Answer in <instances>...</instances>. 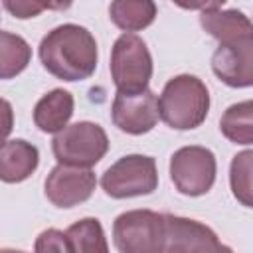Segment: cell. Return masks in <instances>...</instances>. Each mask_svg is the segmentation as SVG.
<instances>
[{
  "instance_id": "6da1fadb",
  "label": "cell",
  "mask_w": 253,
  "mask_h": 253,
  "mask_svg": "<svg viewBox=\"0 0 253 253\" xmlns=\"http://www.w3.org/2000/svg\"><path fill=\"white\" fill-rule=\"evenodd\" d=\"M42 65L57 79L83 81L97 69V42L93 34L77 24H61L47 32L38 47Z\"/></svg>"
},
{
  "instance_id": "7a4b0ae2",
  "label": "cell",
  "mask_w": 253,
  "mask_h": 253,
  "mask_svg": "<svg viewBox=\"0 0 253 253\" xmlns=\"http://www.w3.org/2000/svg\"><path fill=\"white\" fill-rule=\"evenodd\" d=\"M210 111V93L202 79L190 73L172 77L158 99L160 119L176 130L198 128Z\"/></svg>"
},
{
  "instance_id": "3957f363",
  "label": "cell",
  "mask_w": 253,
  "mask_h": 253,
  "mask_svg": "<svg viewBox=\"0 0 253 253\" xmlns=\"http://www.w3.org/2000/svg\"><path fill=\"white\" fill-rule=\"evenodd\" d=\"M53 156L59 164L91 168L109 150V138L101 125L91 121H79L67 125L51 140Z\"/></svg>"
},
{
  "instance_id": "277c9868",
  "label": "cell",
  "mask_w": 253,
  "mask_h": 253,
  "mask_svg": "<svg viewBox=\"0 0 253 253\" xmlns=\"http://www.w3.org/2000/svg\"><path fill=\"white\" fill-rule=\"evenodd\" d=\"M113 241L119 253H164V213L130 210L113 223Z\"/></svg>"
},
{
  "instance_id": "5b68a950",
  "label": "cell",
  "mask_w": 253,
  "mask_h": 253,
  "mask_svg": "<svg viewBox=\"0 0 253 253\" xmlns=\"http://www.w3.org/2000/svg\"><path fill=\"white\" fill-rule=\"evenodd\" d=\"M111 77L117 93H140L152 77V55L142 38L121 34L111 49Z\"/></svg>"
},
{
  "instance_id": "8992f818",
  "label": "cell",
  "mask_w": 253,
  "mask_h": 253,
  "mask_svg": "<svg viewBox=\"0 0 253 253\" xmlns=\"http://www.w3.org/2000/svg\"><path fill=\"white\" fill-rule=\"evenodd\" d=\"M101 188L115 200L148 196L158 188L156 160L144 154H126L103 172Z\"/></svg>"
},
{
  "instance_id": "52a82bcc",
  "label": "cell",
  "mask_w": 253,
  "mask_h": 253,
  "mask_svg": "<svg viewBox=\"0 0 253 253\" xmlns=\"http://www.w3.org/2000/svg\"><path fill=\"white\" fill-rule=\"evenodd\" d=\"M215 156L206 146H182L170 158V178L176 190L190 198L208 194L215 182Z\"/></svg>"
},
{
  "instance_id": "ba28073f",
  "label": "cell",
  "mask_w": 253,
  "mask_h": 253,
  "mask_svg": "<svg viewBox=\"0 0 253 253\" xmlns=\"http://www.w3.org/2000/svg\"><path fill=\"white\" fill-rule=\"evenodd\" d=\"M166 243L164 253H233L223 245L215 231L196 219L164 213Z\"/></svg>"
},
{
  "instance_id": "9c48e42d",
  "label": "cell",
  "mask_w": 253,
  "mask_h": 253,
  "mask_svg": "<svg viewBox=\"0 0 253 253\" xmlns=\"http://www.w3.org/2000/svg\"><path fill=\"white\" fill-rule=\"evenodd\" d=\"M95 186L97 178L91 168L57 164L47 174L43 192L55 208H75L93 196Z\"/></svg>"
},
{
  "instance_id": "30bf717a",
  "label": "cell",
  "mask_w": 253,
  "mask_h": 253,
  "mask_svg": "<svg viewBox=\"0 0 253 253\" xmlns=\"http://www.w3.org/2000/svg\"><path fill=\"white\" fill-rule=\"evenodd\" d=\"M113 125L126 134H144L160 119L158 99L150 89L140 93H117L111 107Z\"/></svg>"
},
{
  "instance_id": "8fae6325",
  "label": "cell",
  "mask_w": 253,
  "mask_h": 253,
  "mask_svg": "<svg viewBox=\"0 0 253 253\" xmlns=\"http://www.w3.org/2000/svg\"><path fill=\"white\" fill-rule=\"evenodd\" d=\"M211 69L229 87L253 85V38L219 43L211 55Z\"/></svg>"
},
{
  "instance_id": "7c38bea8",
  "label": "cell",
  "mask_w": 253,
  "mask_h": 253,
  "mask_svg": "<svg viewBox=\"0 0 253 253\" xmlns=\"http://www.w3.org/2000/svg\"><path fill=\"white\" fill-rule=\"evenodd\" d=\"M221 6L223 0L213 2L200 14L202 28L219 43H233L245 38H253L251 20L239 10H221Z\"/></svg>"
},
{
  "instance_id": "4fadbf2b",
  "label": "cell",
  "mask_w": 253,
  "mask_h": 253,
  "mask_svg": "<svg viewBox=\"0 0 253 253\" xmlns=\"http://www.w3.org/2000/svg\"><path fill=\"white\" fill-rule=\"evenodd\" d=\"M38 164V148L24 138L6 140L0 146V180L6 184H18L28 180L36 172Z\"/></svg>"
},
{
  "instance_id": "5bb4252c",
  "label": "cell",
  "mask_w": 253,
  "mask_h": 253,
  "mask_svg": "<svg viewBox=\"0 0 253 253\" xmlns=\"http://www.w3.org/2000/svg\"><path fill=\"white\" fill-rule=\"evenodd\" d=\"M73 115V95L65 89L45 93L34 107V123L42 132H59Z\"/></svg>"
},
{
  "instance_id": "9a60e30c",
  "label": "cell",
  "mask_w": 253,
  "mask_h": 253,
  "mask_svg": "<svg viewBox=\"0 0 253 253\" xmlns=\"http://www.w3.org/2000/svg\"><path fill=\"white\" fill-rule=\"evenodd\" d=\"M113 24L125 34L148 28L156 18V4L150 0H115L109 6Z\"/></svg>"
},
{
  "instance_id": "2e32d148",
  "label": "cell",
  "mask_w": 253,
  "mask_h": 253,
  "mask_svg": "<svg viewBox=\"0 0 253 253\" xmlns=\"http://www.w3.org/2000/svg\"><path fill=\"white\" fill-rule=\"evenodd\" d=\"M69 253H109L103 225L97 217H83L65 231Z\"/></svg>"
},
{
  "instance_id": "e0dca14e",
  "label": "cell",
  "mask_w": 253,
  "mask_h": 253,
  "mask_svg": "<svg viewBox=\"0 0 253 253\" xmlns=\"http://www.w3.org/2000/svg\"><path fill=\"white\" fill-rule=\"evenodd\" d=\"M32 59L30 43L10 32L0 30V79H12L20 75Z\"/></svg>"
},
{
  "instance_id": "ac0fdd59",
  "label": "cell",
  "mask_w": 253,
  "mask_h": 253,
  "mask_svg": "<svg viewBox=\"0 0 253 253\" xmlns=\"http://www.w3.org/2000/svg\"><path fill=\"white\" fill-rule=\"evenodd\" d=\"M253 103L241 101L225 109V113L219 119V130L221 134L235 142V144H251L253 142Z\"/></svg>"
},
{
  "instance_id": "d6986e66",
  "label": "cell",
  "mask_w": 253,
  "mask_h": 253,
  "mask_svg": "<svg viewBox=\"0 0 253 253\" xmlns=\"http://www.w3.org/2000/svg\"><path fill=\"white\" fill-rule=\"evenodd\" d=\"M251 158H253V152L243 150L233 156L231 168H229L231 192L245 208H251V204H253V200H251V192H253L251 190Z\"/></svg>"
},
{
  "instance_id": "ffe728a7",
  "label": "cell",
  "mask_w": 253,
  "mask_h": 253,
  "mask_svg": "<svg viewBox=\"0 0 253 253\" xmlns=\"http://www.w3.org/2000/svg\"><path fill=\"white\" fill-rule=\"evenodd\" d=\"M34 251L36 253H69L65 233L55 229V227H49V229L42 231L36 237Z\"/></svg>"
},
{
  "instance_id": "44dd1931",
  "label": "cell",
  "mask_w": 253,
  "mask_h": 253,
  "mask_svg": "<svg viewBox=\"0 0 253 253\" xmlns=\"http://www.w3.org/2000/svg\"><path fill=\"white\" fill-rule=\"evenodd\" d=\"M14 18L26 20V18H36L40 12L47 8H67L69 4H47V2H4L2 4Z\"/></svg>"
},
{
  "instance_id": "7402d4cb",
  "label": "cell",
  "mask_w": 253,
  "mask_h": 253,
  "mask_svg": "<svg viewBox=\"0 0 253 253\" xmlns=\"http://www.w3.org/2000/svg\"><path fill=\"white\" fill-rule=\"evenodd\" d=\"M12 128H14V111H12V105H10V101H6V99L0 97V146L8 140Z\"/></svg>"
},
{
  "instance_id": "603a6c76",
  "label": "cell",
  "mask_w": 253,
  "mask_h": 253,
  "mask_svg": "<svg viewBox=\"0 0 253 253\" xmlns=\"http://www.w3.org/2000/svg\"><path fill=\"white\" fill-rule=\"evenodd\" d=\"M0 253H26V251H20V249H0Z\"/></svg>"
}]
</instances>
